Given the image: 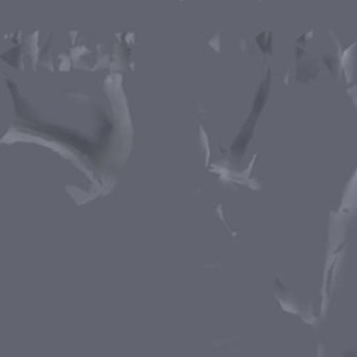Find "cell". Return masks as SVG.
<instances>
[{"mask_svg": "<svg viewBox=\"0 0 357 357\" xmlns=\"http://www.w3.org/2000/svg\"><path fill=\"white\" fill-rule=\"evenodd\" d=\"M349 93L351 95V98H353V100H354V103H356V106H357V85H354L353 88H350V89H349Z\"/></svg>", "mask_w": 357, "mask_h": 357, "instance_id": "6da1fadb", "label": "cell"}, {"mask_svg": "<svg viewBox=\"0 0 357 357\" xmlns=\"http://www.w3.org/2000/svg\"><path fill=\"white\" fill-rule=\"evenodd\" d=\"M350 351H351V350H350ZM350 351H347L344 357H357V353H350Z\"/></svg>", "mask_w": 357, "mask_h": 357, "instance_id": "7a4b0ae2", "label": "cell"}]
</instances>
